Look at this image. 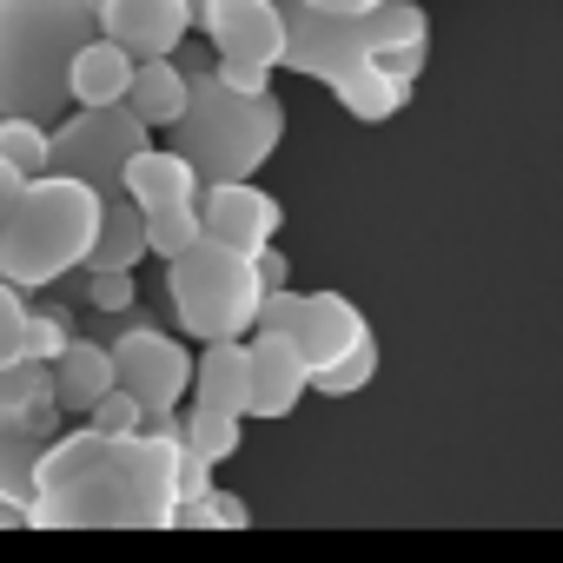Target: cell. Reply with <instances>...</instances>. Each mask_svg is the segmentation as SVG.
Instances as JSON below:
<instances>
[{
    "instance_id": "cell-1",
    "label": "cell",
    "mask_w": 563,
    "mask_h": 563,
    "mask_svg": "<svg viewBox=\"0 0 563 563\" xmlns=\"http://www.w3.org/2000/svg\"><path fill=\"white\" fill-rule=\"evenodd\" d=\"M173 457L159 431H67L41 451L27 523L34 530H173Z\"/></svg>"
},
{
    "instance_id": "cell-2",
    "label": "cell",
    "mask_w": 563,
    "mask_h": 563,
    "mask_svg": "<svg viewBox=\"0 0 563 563\" xmlns=\"http://www.w3.org/2000/svg\"><path fill=\"white\" fill-rule=\"evenodd\" d=\"M286 8V54L278 67H292L319 87H339L358 67H391L405 87L424 80L431 60V21L418 0H378L372 14H325L306 0H278Z\"/></svg>"
},
{
    "instance_id": "cell-3",
    "label": "cell",
    "mask_w": 563,
    "mask_h": 563,
    "mask_svg": "<svg viewBox=\"0 0 563 563\" xmlns=\"http://www.w3.org/2000/svg\"><path fill=\"white\" fill-rule=\"evenodd\" d=\"M100 34L93 0H0V120L54 126L67 100V60Z\"/></svg>"
},
{
    "instance_id": "cell-4",
    "label": "cell",
    "mask_w": 563,
    "mask_h": 563,
    "mask_svg": "<svg viewBox=\"0 0 563 563\" xmlns=\"http://www.w3.org/2000/svg\"><path fill=\"white\" fill-rule=\"evenodd\" d=\"M192 93H186V113L166 126L173 133V153L192 159L199 186L212 179H258V166L278 153L286 140V107L265 93H232L212 67H186Z\"/></svg>"
},
{
    "instance_id": "cell-5",
    "label": "cell",
    "mask_w": 563,
    "mask_h": 563,
    "mask_svg": "<svg viewBox=\"0 0 563 563\" xmlns=\"http://www.w3.org/2000/svg\"><path fill=\"white\" fill-rule=\"evenodd\" d=\"M100 206H107V192H93L87 179L34 173L14 199L8 232H0V278H14L21 292H41L54 278H67L74 265H87Z\"/></svg>"
},
{
    "instance_id": "cell-6",
    "label": "cell",
    "mask_w": 563,
    "mask_h": 563,
    "mask_svg": "<svg viewBox=\"0 0 563 563\" xmlns=\"http://www.w3.org/2000/svg\"><path fill=\"white\" fill-rule=\"evenodd\" d=\"M166 299H173V319L186 339H245L252 319H258V265L245 245H225V239H192L179 258H166Z\"/></svg>"
},
{
    "instance_id": "cell-7",
    "label": "cell",
    "mask_w": 563,
    "mask_h": 563,
    "mask_svg": "<svg viewBox=\"0 0 563 563\" xmlns=\"http://www.w3.org/2000/svg\"><path fill=\"white\" fill-rule=\"evenodd\" d=\"M153 140V126L113 100V107H74L67 120L47 126V173H67V179H87L93 192H120V173L126 159Z\"/></svg>"
},
{
    "instance_id": "cell-8",
    "label": "cell",
    "mask_w": 563,
    "mask_h": 563,
    "mask_svg": "<svg viewBox=\"0 0 563 563\" xmlns=\"http://www.w3.org/2000/svg\"><path fill=\"white\" fill-rule=\"evenodd\" d=\"M252 325H258V332H286V339L306 352L312 372L332 365V358H345L358 339H372L365 312H358L345 292H292V286H286V292H265Z\"/></svg>"
},
{
    "instance_id": "cell-9",
    "label": "cell",
    "mask_w": 563,
    "mask_h": 563,
    "mask_svg": "<svg viewBox=\"0 0 563 563\" xmlns=\"http://www.w3.org/2000/svg\"><path fill=\"white\" fill-rule=\"evenodd\" d=\"M113 352V378L140 398V411H173L192 391V352L153 325H133L126 339L107 345Z\"/></svg>"
},
{
    "instance_id": "cell-10",
    "label": "cell",
    "mask_w": 563,
    "mask_h": 563,
    "mask_svg": "<svg viewBox=\"0 0 563 563\" xmlns=\"http://www.w3.org/2000/svg\"><path fill=\"white\" fill-rule=\"evenodd\" d=\"M186 8H192V27L225 60L278 67V54H286V8L278 0H186Z\"/></svg>"
},
{
    "instance_id": "cell-11",
    "label": "cell",
    "mask_w": 563,
    "mask_h": 563,
    "mask_svg": "<svg viewBox=\"0 0 563 563\" xmlns=\"http://www.w3.org/2000/svg\"><path fill=\"white\" fill-rule=\"evenodd\" d=\"M199 225H206V239H225V245L252 252V245L278 239L286 212H278V199L258 179H212V186H199Z\"/></svg>"
},
{
    "instance_id": "cell-12",
    "label": "cell",
    "mask_w": 563,
    "mask_h": 563,
    "mask_svg": "<svg viewBox=\"0 0 563 563\" xmlns=\"http://www.w3.org/2000/svg\"><path fill=\"white\" fill-rule=\"evenodd\" d=\"M93 8H100V34L120 41L133 60L179 54V41L192 34V8H186V0H93Z\"/></svg>"
},
{
    "instance_id": "cell-13",
    "label": "cell",
    "mask_w": 563,
    "mask_h": 563,
    "mask_svg": "<svg viewBox=\"0 0 563 563\" xmlns=\"http://www.w3.org/2000/svg\"><path fill=\"white\" fill-rule=\"evenodd\" d=\"M245 352H252V411H245V418H292L299 398L312 391L306 352H299L286 332H258V325H252Z\"/></svg>"
},
{
    "instance_id": "cell-14",
    "label": "cell",
    "mask_w": 563,
    "mask_h": 563,
    "mask_svg": "<svg viewBox=\"0 0 563 563\" xmlns=\"http://www.w3.org/2000/svg\"><path fill=\"white\" fill-rule=\"evenodd\" d=\"M120 192H126L140 212H159V206H186V199H199V173H192V159H186V153H173V146H153V140H146V146L126 159Z\"/></svg>"
},
{
    "instance_id": "cell-15",
    "label": "cell",
    "mask_w": 563,
    "mask_h": 563,
    "mask_svg": "<svg viewBox=\"0 0 563 563\" xmlns=\"http://www.w3.org/2000/svg\"><path fill=\"white\" fill-rule=\"evenodd\" d=\"M192 398L219 405V411H252V352L245 339H206V352L192 358Z\"/></svg>"
},
{
    "instance_id": "cell-16",
    "label": "cell",
    "mask_w": 563,
    "mask_h": 563,
    "mask_svg": "<svg viewBox=\"0 0 563 563\" xmlns=\"http://www.w3.org/2000/svg\"><path fill=\"white\" fill-rule=\"evenodd\" d=\"M126 80H133V54L107 34L80 41V54L67 60V100L74 107H113V100H126Z\"/></svg>"
},
{
    "instance_id": "cell-17",
    "label": "cell",
    "mask_w": 563,
    "mask_h": 563,
    "mask_svg": "<svg viewBox=\"0 0 563 563\" xmlns=\"http://www.w3.org/2000/svg\"><path fill=\"white\" fill-rule=\"evenodd\" d=\"M47 372H54V405H60V411H80V418L100 405V391L120 385V378H113V352L93 345V339H74Z\"/></svg>"
},
{
    "instance_id": "cell-18",
    "label": "cell",
    "mask_w": 563,
    "mask_h": 563,
    "mask_svg": "<svg viewBox=\"0 0 563 563\" xmlns=\"http://www.w3.org/2000/svg\"><path fill=\"white\" fill-rule=\"evenodd\" d=\"M146 258V212L126 192H107L100 206V232L87 245V272H133Z\"/></svg>"
},
{
    "instance_id": "cell-19",
    "label": "cell",
    "mask_w": 563,
    "mask_h": 563,
    "mask_svg": "<svg viewBox=\"0 0 563 563\" xmlns=\"http://www.w3.org/2000/svg\"><path fill=\"white\" fill-rule=\"evenodd\" d=\"M186 93H192V80H186V67H179L173 54L133 60V80H126V107H133L146 126H173V120L186 113Z\"/></svg>"
},
{
    "instance_id": "cell-20",
    "label": "cell",
    "mask_w": 563,
    "mask_h": 563,
    "mask_svg": "<svg viewBox=\"0 0 563 563\" xmlns=\"http://www.w3.org/2000/svg\"><path fill=\"white\" fill-rule=\"evenodd\" d=\"M47 398H54V372H47L41 358H14V365H0V431L27 424V411H34V405H47Z\"/></svg>"
},
{
    "instance_id": "cell-21",
    "label": "cell",
    "mask_w": 563,
    "mask_h": 563,
    "mask_svg": "<svg viewBox=\"0 0 563 563\" xmlns=\"http://www.w3.org/2000/svg\"><path fill=\"white\" fill-rule=\"evenodd\" d=\"M239 431H245L239 411H219V405H199V398H192V411L179 418V444L199 451V457H212V464H225V457L239 451Z\"/></svg>"
},
{
    "instance_id": "cell-22",
    "label": "cell",
    "mask_w": 563,
    "mask_h": 563,
    "mask_svg": "<svg viewBox=\"0 0 563 563\" xmlns=\"http://www.w3.org/2000/svg\"><path fill=\"white\" fill-rule=\"evenodd\" d=\"M41 451H47V438H34V431H21V424L0 431V504H21V510H27Z\"/></svg>"
},
{
    "instance_id": "cell-23",
    "label": "cell",
    "mask_w": 563,
    "mask_h": 563,
    "mask_svg": "<svg viewBox=\"0 0 563 563\" xmlns=\"http://www.w3.org/2000/svg\"><path fill=\"white\" fill-rule=\"evenodd\" d=\"M372 378H378V339H358L345 358H332V365L312 372V391H325V398H352V391H365Z\"/></svg>"
},
{
    "instance_id": "cell-24",
    "label": "cell",
    "mask_w": 563,
    "mask_h": 563,
    "mask_svg": "<svg viewBox=\"0 0 563 563\" xmlns=\"http://www.w3.org/2000/svg\"><path fill=\"white\" fill-rule=\"evenodd\" d=\"M199 232H206V225H199V199L146 212V252H153V258H179V252H186Z\"/></svg>"
},
{
    "instance_id": "cell-25",
    "label": "cell",
    "mask_w": 563,
    "mask_h": 563,
    "mask_svg": "<svg viewBox=\"0 0 563 563\" xmlns=\"http://www.w3.org/2000/svg\"><path fill=\"white\" fill-rule=\"evenodd\" d=\"M0 159H8L21 179H34V173H47V126L41 120H0Z\"/></svg>"
},
{
    "instance_id": "cell-26",
    "label": "cell",
    "mask_w": 563,
    "mask_h": 563,
    "mask_svg": "<svg viewBox=\"0 0 563 563\" xmlns=\"http://www.w3.org/2000/svg\"><path fill=\"white\" fill-rule=\"evenodd\" d=\"M67 345H74V325H67L60 312H27V332H21V358H41V365H54Z\"/></svg>"
},
{
    "instance_id": "cell-27",
    "label": "cell",
    "mask_w": 563,
    "mask_h": 563,
    "mask_svg": "<svg viewBox=\"0 0 563 563\" xmlns=\"http://www.w3.org/2000/svg\"><path fill=\"white\" fill-rule=\"evenodd\" d=\"M27 292L14 286V278H0V365H14L21 358V332H27Z\"/></svg>"
},
{
    "instance_id": "cell-28",
    "label": "cell",
    "mask_w": 563,
    "mask_h": 563,
    "mask_svg": "<svg viewBox=\"0 0 563 563\" xmlns=\"http://www.w3.org/2000/svg\"><path fill=\"white\" fill-rule=\"evenodd\" d=\"M87 424H93V431H140L146 411H140V398H133L126 385H113V391H100V405L87 411Z\"/></svg>"
},
{
    "instance_id": "cell-29",
    "label": "cell",
    "mask_w": 563,
    "mask_h": 563,
    "mask_svg": "<svg viewBox=\"0 0 563 563\" xmlns=\"http://www.w3.org/2000/svg\"><path fill=\"white\" fill-rule=\"evenodd\" d=\"M87 306L93 312H126L133 306V272H87Z\"/></svg>"
},
{
    "instance_id": "cell-30",
    "label": "cell",
    "mask_w": 563,
    "mask_h": 563,
    "mask_svg": "<svg viewBox=\"0 0 563 563\" xmlns=\"http://www.w3.org/2000/svg\"><path fill=\"white\" fill-rule=\"evenodd\" d=\"M212 74H219L232 93H265V87H272V67H258V60H225V54H219Z\"/></svg>"
},
{
    "instance_id": "cell-31",
    "label": "cell",
    "mask_w": 563,
    "mask_h": 563,
    "mask_svg": "<svg viewBox=\"0 0 563 563\" xmlns=\"http://www.w3.org/2000/svg\"><path fill=\"white\" fill-rule=\"evenodd\" d=\"M173 484H179V497H206V490H212V457H199V451L179 444V457H173Z\"/></svg>"
},
{
    "instance_id": "cell-32",
    "label": "cell",
    "mask_w": 563,
    "mask_h": 563,
    "mask_svg": "<svg viewBox=\"0 0 563 563\" xmlns=\"http://www.w3.org/2000/svg\"><path fill=\"white\" fill-rule=\"evenodd\" d=\"M252 265H258V286H265V292H286V286H292V258L278 252L272 239H265V245H252Z\"/></svg>"
},
{
    "instance_id": "cell-33",
    "label": "cell",
    "mask_w": 563,
    "mask_h": 563,
    "mask_svg": "<svg viewBox=\"0 0 563 563\" xmlns=\"http://www.w3.org/2000/svg\"><path fill=\"white\" fill-rule=\"evenodd\" d=\"M21 186H27V179H21L8 159H0V232H8V219H14V199H21Z\"/></svg>"
},
{
    "instance_id": "cell-34",
    "label": "cell",
    "mask_w": 563,
    "mask_h": 563,
    "mask_svg": "<svg viewBox=\"0 0 563 563\" xmlns=\"http://www.w3.org/2000/svg\"><path fill=\"white\" fill-rule=\"evenodd\" d=\"M306 8H325V14H372L378 0H306Z\"/></svg>"
},
{
    "instance_id": "cell-35",
    "label": "cell",
    "mask_w": 563,
    "mask_h": 563,
    "mask_svg": "<svg viewBox=\"0 0 563 563\" xmlns=\"http://www.w3.org/2000/svg\"><path fill=\"white\" fill-rule=\"evenodd\" d=\"M21 523H27V510H21V504H0V530H21Z\"/></svg>"
}]
</instances>
